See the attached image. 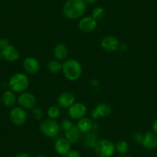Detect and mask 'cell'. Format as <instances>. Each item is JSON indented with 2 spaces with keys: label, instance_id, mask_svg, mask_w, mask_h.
Segmentation results:
<instances>
[{
  "label": "cell",
  "instance_id": "cell-1",
  "mask_svg": "<svg viewBox=\"0 0 157 157\" xmlns=\"http://www.w3.org/2000/svg\"><path fill=\"white\" fill-rule=\"evenodd\" d=\"M87 4L84 0H68L65 3L63 13L67 19H78L85 14Z\"/></svg>",
  "mask_w": 157,
  "mask_h": 157
},
{
  "label": "cell",
  "instance_id": "cell-2",
  "mask_svg": "<svg viewBox=\"0 0 157 157\" xmlns=\"http://www.w3.org/2000/svg\"><path fill=\"white\" fill-rule=\"evenodd\" d=\"M62 71L66 79L73 82L80 78L82 72V67L78 61L73 59H69L63 63Z\"/></svg>",
  "mask_w": 157,
  "mask_h": 157
},
{
  "label": "cell",
  "instance_id": "cell-3",
  "mask_svg": "<svg viewBox=\"0 0 157 157\" xmlns=\"http://www.w3.org/2000/svg\"><path fill=\"white\" fill-rule=\"evenodd\" d=\"M29 86V79L25 73L16 72L13 74L9 81V86L14 93H22L25 92Z\"/></svg>",
  "mask_w": 157,
  "mask_h": 157
},
{
  "label": "cell",
  "instance_id": "cell-4",
  "mask_svg": "<svg viewBox=\"0 0 157 157\" xmlns=\"http://www.w3.org/2000/svg\"><path fill=\"white\" fill-rule=\"evenodd\" d=\"M94 151L97 157H112L116 152V144L107 139L100 140L96 143Z\"/></svg>",
  "mask_w": 157,
  "mask_h": 157
},
{
  "label": "cell",
  "instance_id": "cell-5",
  "mask_svg": "<svg viewBox=\"0 0 157 157\" xmlns=\"http://www.w3.org/2000/svg\"><path fill=\"white\" fill-rule=\"evenodd\" d=\"M60 129V125L56 120L46 119L39 124V130L46 136L52 138L58 135Z\"/></svg>",
  "mask_w": 157,
  "mask_h": 157
},
{
  "label": "cell",
  "instance_id": "cell-6",
  "mask_svg": "<svg viewBox=\"0 0 157 157\" xmlns=\"http://www.w3.org/2000/svg\"><path fill=\"white\" fill-rule=\"evenodd\" d=\"M10 119L13 124L16 126H22L27 120L26 112L21 106L14 107L10 113Z\"/></svg>",
  "mask_w": 157,
  "mask_h": 157
},
{
  "label": "cell",
  "instance_id": "cell-7",
  "mask_svg": "<svg viewBox=\"0 0 157 157\" xmlns=\"http://www.w3.org/2000/svg\"><path fill=\"white\" fill-rule=\"evenodd\" d=\"M17 102L19 106L24 109H32L36 106V98L33 93L29 92H23L17 98Z\"/></svg>",
  "mask_w": 157,
  "mask_h": 157
},
{
  "label": "cell",
  "instance_id": "cell-8",
  "mask_svg": "<svg viewBox=\"0 0 157 157\" xmlns=\"http://www.w3.org/2000/svg\"><path fill=\"white\" fill-rule=\"evenodd\" d=\"M101 47L106 52H113L119 49L120 46V40L116 36H106L101 41Z\"/></svg>",
  "mask_w": 157,
  "mask_h": 157
},
{
  "label": "cell",
  "instance_id": "cell-9",
  "mask_svg": "<svg viewBox=\"0 0 157 157\" xmlns=\"http://www.w3.org/2000/svg\"><path fill=\"white\" fill-rule=\"evenodd\" d=\"M86 106L82 102H75L72 106L69 107L68 110V113L70 118L78 120L84 117L86 114Z\"/></svg>",
  "mask_w": 157,
  "mask_h": 157
},
{
  "label": "cell",
  "instance_id": "cell-10",
  "mask_svg": "<svg viewBox=\"0 0 157 157\" xmlns=\"http://www.w3.org/2000/svg\"><path fill=\"white\" fill-rule=\"evenodd\" d=\"M22 66L25 72L29 75H35L40 70V63L37 59L34 57H27L22 63Z\"/></svg>",
  "mask_w": 157,
  "mask_h": 157
},
{
  "label": "cell",
  "instance_id": "cell-11",
  "mask_svg": "<svg viewBox=\"0 0 157 157\" xmlns=\"http://www.w3.org/2000/svg\"><path fill=\"white\" fill-rule=\"evenodd\" d=\"M97 27V21L93 16H85L78 22V29L83 33H91Z\"/></svg>",
  "mask_w": 157,
  "mask_h": 157
},
{
  "label": "cell",
  "instance_id": "cell-12",
  "mask_svg": "<svg viewBox=\"0 0 157 157\" xmlns=\"http://www.w3.org/2000/svg\"><path fill=\"white\" fill-rule=\"evenodd\" d=\"M75 96L70 92H63L57 98V103L60 108L69 109L75 103Z\"/></svg>",
  "mask_w": 157,
  "mask_h": 157
},
{
  "label": "cell",
  "instance_id": "cell-13",
  "mask_svg": "<svg viewBox=\"0 0 157 157\" xmlns=\"http://www.w3.org/2000/svg\"><path fill=\"white\" fill-rule=\"evenodd\" d=\"M2 58L5 59L6 61L10 63H14L17 61L20 57V53L17 48L15 47L13 45H9L6 48L2 50Z\"/></svg>",
  "mask_w": 157,
  "mask_h": 157
},
{
  "label": "cell",
  "instance_id": "cell-14",
  "mask_svg": "<svg viewBox=\"0 0 157 157\" xmlns=\"http://www.w3.org/2000/svg\"><path fill=\"white\" fill-rule=\"evenodd\" d=\"M72 143L66 138L59 139L54 144V149L60 155H66L71 150Z\"/></svg>",
  "mask_w": 157,
  "mask_h": 157
},
{
  "label": "cell",
  "instance_id": "cell-15",
  "mask_svg": "<svg viewBox=\"0 0 157 157\" xmlns=\"http://www.w3.org/2000/svg\"><path fill=\"white\" fill-rule=\"evenodd\" d=\"M142 145L149 150H152L157 148V135L153 132H147L143 135Z\"/></svg>",
  "mask_w": 157,
  "mask_h": 157
},
{
  "label": "cell",
  "instance_id": "cell-16",
  "mask_svg": "<svg viewBox=\"0 0 157 157\" xmlns=\"http://www.w3.org/2000/svg\"><path fill=\"white\" fill-rule=\"evenodd\" d=\"M112 113V107L105 102H100L96 106L93 112V118L107 117Z\"/></svg>",
  "mask_w": 157,
  "mask_h": 157
},
{
  "label": "cell",
  "instance_id": "cell-17",
  "mask_svg": "<svg viewBox=\"0 0 157 157\" xmlns=\"http://www.w3.org/2000/svg\"><path fill=\"white\" fill-rule=\"evenodd\" d=\"M53 56L56 59L59 60L60 62H64L65 60L67 59L68 56H69V51H68L67 46L63 44V43H58L54 47Z\"/></svg>",
  "mask_w": 157,
  "mask_h": 157
},
{
  "label": "cell",
  "instance_id": "cell-18",
  "mask_svg": "<svg viewBox=\"0 0 157 157\" xmlns=\"http://www.w3.org/2000/svg\"><path fill=\"white\" fill-rule=\"evenodd\" d=\"M76 126L78 128V129L80 130L81 132L87 133V132H91L94 124H93V122L92 121V120L90 118L84 116L82 119L78 120Z\"/></svg>",
  "mask_w": 157,
  "mask_h": 157
},
{
  "label": "cell",
  "instance_id": "cell-19",
  "mask_svg": "<svg viewBox=\"0 0 157 157\" xmlns=\"http://www.w3.org/2000/svg\"><path fill=\"white\" fill-rule=\"evenodd\" d=\"M81 132L77 127V126L73 125L71 129L65 132L66 139H67L71 143H76L80 138Z\"/></svg>",
  "mask_w": 157,
  "mask_h": 157
},
{
  "label": "cell",
  "instance_id": "cell-20",
  "mask_svg": "<svg viewBox=\"0 0 157 157\" xmlns=\"http://www.w3.org/2000/svg\"><path fill=\"white\" fill-rule=\"evenodd\" d=\"M17 101L16 94L12 90L6 91L2 96V102L6 107H12L16 104Z\"/></svg>",
  "mask_w": 157,
  "mask_h": 157
},
{
  "label": "cell",
  "instance_id": "cell-21",
  "mask_svg": "<svg viewBox=\"0 0 157 157\" xmlns=\"http://www.w3.org/2000/svg\"><path fill=\"white\" fill-rule=\"evenodd\" d=\"M97 142V136H96V134L93 133V132H92L86 133L85 136H84L83 143L84 145H85L87 148L94 149L95 146H96Z\"/></svg>",
  "mask_w": 157,
  "mask_h": 157
},
{
  "label": "cell",
  "instance_id": "cell-22",
  "mask_svg": "<svg viewBox=\"0 0 157 157\" xmlns=\"http://www.w3.org/2000/svg\"><path fill=\"white\" fill-rule=\"evenodd\" d=\"M47 69L52 73H59L63 69V63L57 59L50 60L47 64Z\"/></svg>",
  "mask_w": 157,
  "mask_h": 157
},
{
  "label": "cell",
  "instance_id": "cell-23",
  "mask_svg": "<svg viewBox=\"0 0 157 157\" xmlns=\"http://www.w3.org/2000/svg\"><path fill=\"white\" fill-rule=\"evenodd\" d=\"M129 149V143L126 140H120L116 143V151L120 154H125Z\"/></svg>",
  "mask_w": 157,
  "mask_h": 157
},
{
  "label": "cell",
  "instance_id": "cell-24",
  "mask_svg": "<svg viewBox=\"0 0 157 157\" xmlns=\"http://www.w3.org/2000/svg\"><path fill=\"white\" fill-rule=\"evenodd\" d=\"M60 114H61V110H60V107L59 105H52L49 107L47 111L48 116L49 119H52V120L58 119Z\"/></svg>",
  "mask_w": 157,
  "mask_h": 157
},
{
  "label": "cell",
  "instance_id": "cell-25",
  "mask_svg": "<svg viewBox=\"0 0 157 157\" xmlns=\"http://www.w3.org/2000/svg\"><path fill=\"white\" fill-rule=\"evenodd\" d=\"M104 16H105V10L102 7H96L93 10V13H92V16L96 21L103 19Z\"/></svg>",
  "mask_w": 157,
  "mask_h": 157
},
{
  "label": "cell",
  "instance_id": "cell-26",
  "mask_svg": "<svg viewBox=\"0 0 157 157\" xmlns=\"http://www.w3.org/2000/svg\"><path fill=\"white\" fill-rule=\"evenodd\" d=\"M32 116L36 120H40L43 116V110L39 107L35 106L34 108L32 109Z\"/></svg>",
  "mask_w": 157,
  "mask_h": 157
},
{
  "label": "cell",
  "instance_id": "cell-27",
  "mask_svg": "<svg viewBox=\"0 0 157 157\" xmlns=\"http://www.w3.org/2000/svg\"><path fill=\"white\" fill-rule=\"evenodd\" d=\"M73 125H74L73 123H72L69 120H64L62 121L61 124H60V126H61L62 129H63V130H65V132H66V131L69 130V129H71Z\"/></svg>",
  "mask_w": 157,
  "mask_h": 157
},
{
  "label": "cell",
  "instance_id": "cell-28",
  "mask_svg": "<svg viewBox=\"0 0 157 157\" xmlns=\"http://www.w3.org/2000/svg\"><path fill=\"white\" fill-rule=\"evenodd\" d=\"M132 139H133V140L136 143H138V144H142L143 140V135L141 132H134L133 135H132Z\"/></svg>",
  "mask_w": 157,
  "mask_h": 157
},
{
  "label": "cell",
  "instance_id": "cell-29",
  "mask_svg": "<svg viewBox=\"0 0 157 157\" xmlns=\"http://www.w3.org/2000/svg\"><path fill=\"white\" fill-rule=\"evenodd\" d=\"M9 45H10V42H9L8 39H5V38L0 39V50L2 51V49L6 48Z\"/></svg>",
  "mask_w": 157,
  "mask_h": 157
},
{
  "label": "cell",
  "instance_id": "cell-30",
  "mask_svg": "<svg viewBox=\"0 0 157 157\" xmlns=\"http://www.w3.org/2000/svg\"><path fill=\"white\" fill-rule=\"evenodd\" d=\"M65 157H82L81 156V154L78 152L77 150L75 149H71L66 155Z\"/></svg>",
  "mask_w": 157,
  "mask_h": 157
},
{
  "label": "cell",
  "instance_id": "cell-31",
  "mask_svg": "<svg viewBox=\"0 0 157 157\" xmlns=\"http://www.w3.org/2000/svg\"><path fill=\"white\" fill-rule=\"evenodd\" d=\"M152 127V131H153L154 133L157 135V119L154 120Z\"/></svg>",
  "mask_w": 157,
  "mask_h": 157
},
{
  "label": "cell",
  "instance_id": "cell-32",
  "mask_svg": "<svg viewBox=\"0 0 157 157\" xmlns=\"http://www.w3.org/2000/svg\"><path fill=\"white\" fill-rule=\"evenodd\" d=\"M14 157H32L29 154L25 153V152H21V153L17 154Z\"/></svg>",
  "mask_w": 157,
  "mask_h": 157
},
{
  "label": "cell",
  "instance_id": "cell-33",
  "mask_svg": "<svg viewBox=\"0 0 157 157\" xmlns=\"http://www.w3.org/2000/svg\"><path fill=\"white\" fill-rule=\"evenodd\" d=\"M127 49H128V46H126V44H124V43L122 45L120 44V48H119V49H120V51H122V52H125V51L127 50Z\"/></svg>",
  "mask_w": 157,
  "mask_h": 157
},
{
  "label": "cell",
  "instance_id": "cell-34",
  "mask_svg": "<svg viewBox=\"0 0 157 157\" xmlns=\"http://www.w3.org/2000/svg\"><path fill=\"white\" fill-rule=\"evenodd\" d=\"M84 1H85L86 4H94L97 2L98 0H84Z\"/></svg>",
  "mask_w": 157,
  "mask_h": 157
},
{
  "label": "cell",
  "instance_id": "cell-35",
  "mask_svg": "<svg viewBox=\"0 0 157 157\" xmlns=\"http://www.w3.org/2000/svg\"><path fill=\"white\" fill-rule=\"evenodd\" d=\"M36 157H46L44 154H39V155H36Z\"/></svg>",
  "mask_w": 157,
  "mask_h": 157
},
{
  "label": "cell",
  "instance_id": "cell-36",
  "mask_svg": "<svg viewBox=\"0 0 157 157\" xmlns=\"http://www.w3.org/2000/svg\"><path fill=\"white\" fill-rule=\"evenodd\" d=\"M2 51L0 50V60L2 59Z\"/></svg>",
  "mask_w": 157,
  "mask_h": 157
},
{
  "label": "cell",
  "instance_id": "cell-37",
  "mask_svg": "<svg viewBox=\"0 0 157 157\" xmlns=\"http://www.w3.org/2000/svg\"><path fill=\"white\" fill-rule=\"evenodd\" d=\"M121 157H130V156H128V155H123V156Z\"/></svg>",
  "mask_w": 157,
  "mask_h": 157
}]
</instances>
